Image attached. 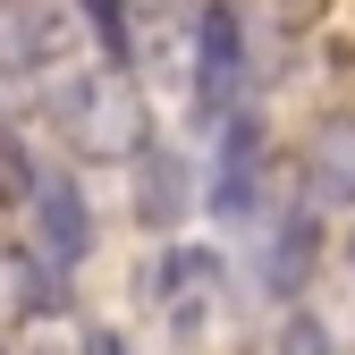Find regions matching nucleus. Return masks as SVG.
Wrapping results in <instances>:
<instances>
[{"mask_svg": "<svg viewBox=\"0 0 355 355\" xmlns=\"http://www.w3.org/2000/svg\"><path fill=\"white\" fill-rule=\"evenodd\" d=\"M313 262H322V203L304 195L279 211V229H271V254H262V288L271 296H296L304 279H313Z\"/></svg>", "mask_w": 355, "mask_h": 355, "instance_id": "obj_7", "label": "nucleus"}, {"mask_svg": "<svg viewBox=\"0 0 355 355\" xmlns=\"http://www.w3.org/2000/svg\"><path fill=\"white\" fill-rule=\"evenodd\" d=\"M85 355H136V347H127L119 330H94V338H85Z\"/></svg>", "mask_w": 355, "mask_h": 355, "instance_id": "obj_14", "label": "nucleus"}, {"mask_svg": "<svg viewBox=\"0 0 355 355\" xmlns=\"http://www.w3.org/2000/svg\"><path fill=\"white\" fill-rule=\"evenodd\" d=\"M51 127L68 136L76 161H144L153 153V110H144V85L127 68H94V76H68L51 85Z\"/></svg>", "mask_w": 355, "mask_h": 355, "instance_id": "obj_1", "label": "nucleus"}, {"mask_svg": "<svg viewBox=\"0 0 355 355\" xmlns=\"http://www.w3.org/2000/svg\"><path fill=\"white\" fill-rule=\"evenodd\" d=\"M271 355H338V338H330L313 313H288V322H279V338H271Z\"/></svg>", "mask_w": 355, "mask_h": 355, "instance_id": "obj_12", "label": "nucleus"}, {"mask_svg": "<svg viewBox=\"0 0 355 355\" xmlns=\"http://www.w3.org/2000/svg\"><path fill=\"white\" fill-rule=\"evenodd\" d=\"M220 296H229L220 254H211V245H169V262H161V322H169L178 347H203V338H211Z\"/></svg>", "mask_w": 355, "mask_h": 355, "instance_id": "obj_2", "label": "nucleus"}, {"mask_svg": "<svg viewBox=\"0 0 355 355\" xmlns=\"http://www.w3.org/2000/svg\"><path fill=\"white\" fill-rule=\"evenodd\" d=\"M76 17L94 26V42H102V60L119 68V60H127V0H76Z\"/></svg>", "mask_w": 355, "mask_h": 355, "instance_id": "obj_11", "label": "nucleus"}, {"mask_svg": "<svg viewBox=\"0 0 355 355\" xmlns=\"http://www.w3.org/2000/svg\"><path fill=\"white\" fill-rule=\"evenodd\" d=\"M229 136H220V178H211V211L237 220L254 195H262V127L254 119H220Z\"/></svg>", "mask_w": 355, "mask_h": 355, "instance_id": "obj_9", "label": "nucleus"}, {"mask_svg": "<svg viewBox=\"0 0 355 355\" xmlns=\"http://www.w3.org/2000/svg\"><path fill=\"white\" fill-rule=\"evenodd\" d=\"M26 355H85V347H76V338H60V330H42V338H34Z\"/></svg>", "mask_w": 355, "mask_h": 355, "instance_id": "obj_15", "label": "nucleus"}, {"mask_svg": "<svg viewBox=\"0 0 355 355\" xmlns=\"http://www.w3.org/2000/svg\"><path fill=\"white\" fill-rule=\"evenodd\" d=\"M304 195L313 203H355V110H330L313 127V153H304Z\"/></svg>", "mask_w": 355, "mask_h": 355, "instance_id": "obj_8", "label": "nucleus"}, {"mask_svg": "<svg viewBox=\"0 0 355 355\" xmlns=\"http://www.w3.org/2000/svg\"><path fill=\"white\" fill-rule=\"evenodd\" d=\"M237 85H245V42H237V9L211 0L195 26V119H237Z\"/></svg>", "mask_w": 355, "mask_h": 355, "instance_id": "obj_4", "label": "nucleus"}, {"mask_svg": "<svg viewBox=\"0 0 355 355\" xmlns=\"http://www.w3.org/2000/svg\"><path fill=\"white\" fill-rule=\"evenodd\" d=\"M187 161H178V153H144V178H136V220H144V229H178V211H187Z\"/></svg>", "mask_w": 355, "mask_h": 355, "instance_id": "obj_10", "label": "nucleus"}, {"mask_svg": "<svg viewBox=\"0 0 355 355\" xmlns=\"http://www.w3.org/2000/svg\"><path fill=\"white\" fill-rule=\"evenodd\" d=\"M76 51L68 0H0V76H42Z\"/></svg>", "mask_w": 355, "mask_h": 355, "instance_id": "obj_3", "label": "nucleus"}, {"mask_svg": "<svg viewBox=\"0 0 355 355\" xmlns=\"http://www.w3.org/2000/svg\"><path fill=\"white\" fill-rule=\"evenodd\" d=\"M347 262H355V237H347Z\"/></svg>", "mask_w": 355, "mask_h": 355, "instance_id": "obj_16", "label": "nucleus"}, {"mask_svg": "<svg viewBox=\"0 0 355 355\" xmlns=\"http://www.w3.org/2000/svg\"><path fill=\"white\" fill-rule=\"evenodd\" d=\"M262 17H271V34H313L330 17V0H262Z\"/></svg>", "mask_w": 355, "mask_h": 355, "instance_id": "obj_13", "label": "nucleus"}, {"mask_svg": "<svg viewBox=\"0 0 355 355\" xmlns=\"http://www.w3.org/2000/svg\"><path fill=\"white\" fill-rule=\"evenodd\" d=\"M60 262H42V245H17V237H0V322H51L60 313Z\"/></svg>", "mask_w": 355, "mask_h": 355, "instance_id": "obj_6", "label": "nucleus"}, {"mask_svg": "<svg viewBox=\"0 0 355 355\" xmlns=\"http://www.w3.org/2000/svg\"><path fill=\"white\" fill-rule=\"evenodd\" d=\"M34 220H42V254L60 262V271H76L85 254H94V211H85V195H76V178H60V169H34Z\"/></svg>", "mask_w": 355, "mask_h": 355, "instance_id": "obj_5", "label": "nucleus"}]
</instances>
